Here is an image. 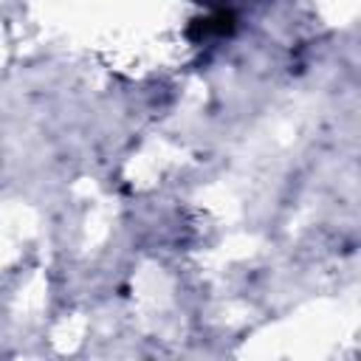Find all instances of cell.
Masks as SVG:
<instances>
[{
	"label": "cell",
	"instance_id": "obj_2",
	"mask_svg": "<svg viewBox=\"0 0 361 361\" xmlns=\"http://www.w3.org/2000/svg\"><path fill=\"white\" fill-rule=\"evenodd\" d=\"M197 3H206V6H217L220 0H197Z\"/></svg>",
	"mask_w": 361,
	"mask_h": 361
},
{
	"label": "cell",
	"instance_id": "obj_1",
	"mask_svg": "<svg viewBox=\"0 0 361 361\" xmlns=\"http://www.w3.org/2000/svg\"><path fill=\"white\" fill-rule=\"evenodd\" d=\"M234 28H237V14L228 8H214L206 17H195L186 28V37L192 42H206L214 37H231Z\"/></svg>",
	"mask_w": 361,
	"mask_h": 361
}]
</instances>
